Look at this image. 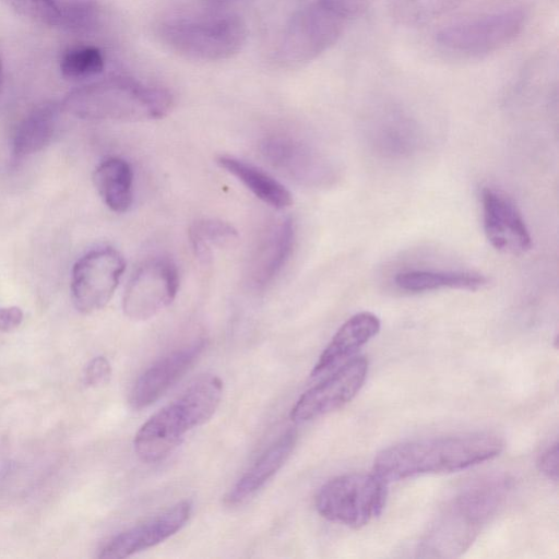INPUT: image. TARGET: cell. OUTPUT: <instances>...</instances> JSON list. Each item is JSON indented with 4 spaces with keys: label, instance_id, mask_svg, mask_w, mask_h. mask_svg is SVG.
I'll return each instance as SVG.
<instances>
[{
    "label": "cell",
    "instance_id": "obj_11",
    "mask_svg": "<svg viewBox=\"0 0 559 559\" xmlns=\"http://www.w3.org/2000/svg\"><path fill=\"white\" fill-rule=\"evenodd\" d=\"M368 360L356 357L319 384L306 391L290 411L294 421H307L331 413L350 402L367 378Z\"/></svg>",
    "mask_w": 559,
    "mask_h": 559
},
{
    "label": "cell",
    "instance_id": "obj_31",
    "mask_svg": "<svg viewBox=\"0 0 559 559\" xmlns=\"http://www.w3.org/2000/svg\"><path fill=\"white\" fill-rule=\"evenodd\" d=\"M23 320V312L19 307H0V331L10 332L16 329Z\"/></svg>",
    "mask_w": 559,
    "mask_h": 559
},
{
    "label": "cell",
    "instance_id": "obj_21",
    "mask_svg": "<svg viewBox=\"0 0 559 559\" xmlns=\"http://www.w3.org/2000/svg\"><path fill=\"white\" fill-rule=\"evenodd\" d=\"M58 108L46 103L29 111L15 127L12 151L15 157L23 158L44 150L56 131Z\"/></svg>",
    "mask_w": 559,
    "mask_h": 559
},
{
    "label": "cell",
    "instance_id": "obj_30",
    "mask_svg": "<svg viewBox=\"0 0 559 559\" xmlns=\"http://www.w3.org/2000/svg\"><path fill=\"white\" fill-rule=\"evenodd\" d=\"M540 473L547 478L557 481L559 474V455L558 443L554 442L546 451H544L537 462Z\"/></svg>",
    "mask_w": 559,
    "mask_h": 559
},
{
    "label": "cell",
    "instance_id": "obj_15",
    "mask_svg": "<svg viewBox=\"0 0 559 559\" xmlns=\"http://www.w3.org/2000/svg\"><path fill=\"white\" fill-rule=\"evenodd\" d=\"M294 236L290 219H282L264 231L249 266V278L254 287H265L280 273L292 252Z\"/></svg>",
    "mask_w": 559,
    "mask_h": 559
},
{
    "label": "cell",
    "instance_id": "obj_12",
    "mask_svg": "<svg viewBox=\"0 0 559 559\" xmlns=\"http://www.w3.org/2000/svg\"><path fill=\"white\" fill-rule=\"evenodd\" d=\"M481 202L485 234L496 250L508 254L531 250V234L512 200L501 191L486 187Z\"/></svg>",
    "mask_w": 559,
    "mask_h": 559
},
{
    "label": "cell",
    "instance_id": "obj_33",
    "mask_svg": "<svg viewBox=\"0 0 559 559\" xmlns=\"http://www.w3.org/2000/svg\"><path fill=\"white\" fill-rule=\"evenodd\" d=\"M209 1L214 3V4H224V3H228V2L234 1V0H209Z\"/></svg>",
    "mask_w": 559,
    "mask_h": 559
},
{
    "label": "cell",
    "instance_id": "obj_24",
    "mask_svg": "<svg viewBox=\"0 0 559 559\" xmlns=\"http://www.w3.org/2000/svg\"><path fill=\"white\" fill-rule=\"evenodd\" d=\"M237 237L236 229L218 219H201L190 229V240L198 258L207 260L213 248L224 246Z\"/></svg>",
    "mask_w": 559,
    "mask_h": 559
},
{
    "label": "cell",
    "instance_id": "obj_10",
    "mask_svg": "<svg viewBox=\"0 0 559 559\" xmlns=\"http://www.w3.org/2000/svg\"><path fill=\"white\" fill-rule=\"evenodd\" d=\"M179 287L176 264L165 257L153 258L138 267L122 298V308L132 320H147L169 306Z\"/></svg>",
    "mask_w": 559,
    "mask_h": 559
},
{
    "label": "cell",
    "instance_id": "obj_7",
    "mask_svg": "<svg viewBox=\"0 0 559 559\" xmlns=\"http://www.w3.org/2000/svg\"><path fill=\"white\" fill-rule=\"evenodd\" d=\"M386 483L374 474L352 473L324 484L317 497L318 512L329 521L359 528L384 507Z\"/></svg>",
    "mask_w": 559,
    "mask_h": 559
},
{
    "label": "cell",
    "instance_id": "obj_17",
    "mask_svg": "<svg viewBox=\"0 0 559 559\" xmlns=\"http://www.w3.org/2000/svg\"><path fill=\"white\" fill-rule=\"evenodd\" d=\"M295 443V431L281 436L230 489L226 503L235 506L254 495L284 465Z\"/></svg>",
    "mask_w": 559,
    "mask_h": 559
},
{
    "label": "cell",
    "instance_id": "obj_32",
    "mask_svg": "<svg viewBox=\"0 0 559 559\" xmlns=\"http://www.w3.org/2000/svg\"><path fill=\"white\" fill-rule=\"evenodd\" d=\"M2 83H3V67H2V61L0 58V93H1V88H2Z\"/></svg>",
    "mask_w": 559,
    "mask_h": 559
},
{
    "label": "cell",
    "instance_id": "obj_18",
    "mask_svg": "<svg viewBox=\"0 0 559 559\" xmlns=\"http://www.w3.org/2000/svg\"><path fill=\"white\" fill-rule=\"evenodd\" d=\"M261 151L273 167L296 180H313L318 171V160L312 152L289 136L267 138L263 141Z\"/></svg>",
    "mask_w": 559,
    "mask_h": 559
},
{
    "label": "cell",
    "instance_id": "obj_4",
    "mask_svg": "<svg viewBox=\"0 0 559 559\" xmlns=\"http://www.w3.org/2000/svg\"><path fill=\"white\" fill-rule=\"evenodd\" d=\"M222 395L223 382L218 377L198 378L177 400L141 426L133 441L138 456L148 463L164 459L189 430L213 416Z\"/></svg>",
    "mask_w": 559,
    "mask_h": 559
},
{
    "label": "cell",
    "instance_id": "obj_26",
    "mask_svg": "<svg viewBox=\"0 0 559 559\" xmlns=\"http://www.w3.org/2000/svg\"><path fill=\"white\" fill-rule=\"evenodd\" d=\"M61 27L83 33L93 29L100 17L98 4L93 0L59 1Z\"/></svg>",
    "mask_w": 559,
    "mask_h": 559
},
{
    "label": "cell",
    "instance_id": "obj_28",
    "mask_svg": "<svg viewBox=\"0 0 559 559\" xmlns=\"http://www.w3.org/2000/svg\"><path fill=\"white\" fill-rule=\"evenodd\" d=\"M111 376V366L106 357L93 358L84 371V383L87 386L96 388L106 384Z\"/></svg>",
    "mask_w": 559,
    "mask_h": 559
},
{
    "label": "cell",
    "instance_id": "obj_22",
    "mask_svg": "<svg viewBox=\"0 0 559 559\" xmlns=\"http://www.w3.org/2000/svg\"><path fill=\"white\" fill-rule=\"evenodd\" d=\"M395 284L405 292L421 293L441 288L477 290L488 283L487 277L468 271H423L399 273Z\"/></svg>",
    "mask_w": 559,
    "mask_h": 559
},
{
    "label": "cell",
    "instance_id": "obj_2",
    "mask_svg": "<svg viewBox=\"0 0 559 559\" xmlns=\"http://www.w3.org/2000/svg\"><path fill=\"white\" fill-rule=\"evenodd\" d=\"M511 489L504 475L480 478L454 496L426 533L420 552L425 557L460 556L498 511Z\"/></svg>",
    "mask_w": 559,
    "mask_h": 559
},
{
    "label": "cell",
    "instance_id": "obj_19",
    "mask_svg": "<svg viewBox=\"0 0 559 559\" xmlns=\"http://www.w3.org/2000/svg\"><path fill=\"white\" fill-rule=\"evenodd\" d=\"M217 164L236 177L248 190L265 204L282 210L293 202L290 192L263 169L242 159L221 155Z\"/></svg>",
    "mask_w": 559,
    "mask_h": 559
},
{
    "label": "cell",
    "instance_id": "obj_16",
    "mask_svg": "<svg viewBox=\"0 0 559 559\" xmlns=\"http://www.w3.org/2000/svg\"><path fill=\"white\" fill-rule=\"evenodd\" d=\"M379 318L369 311L350 317L334 334L314 365L311 376L318 377L354 354L380 331Z\"/></svg>",
    "mask_w": 559,
    "mask_h": 559
},
{
    "label": "cell",
    "instance_id": "obj_27",
    "mask_svg": "<svg viewBox=\"0 0 559 559\" xmlns=\"http://www.w3.org/2000/svg\"><path fill=\"white\" fill-rule=\"evenodd\" d=\"M17 14L33 22L48 25H60V5L58 0H1Z\"/></svg>",
    "mask_w": 559,
    "mask_h": 559
},
{
    "label": "cell",
    "instance_id": "obj_9",
    "mask_svg": "<svg viewBox=\"0 0 559 559\" xmlns=\"http://www.w3.org/2000/svg\"><path fill=\"white\" fill-rule=\"evenodd\" d=\"M126 262L111 247L93 249L82 255L71 273V296L75 308L91 313L104 308L115 294Z\"/></svg>",
    "mask_w": 559,
    "mask_h": 559
},
{
    "label": "cell",
    "instance_id": "obj_23",
    "mask_svg": "<svg viewBox=\"0 0 559 559\" xmlns=\"http://www.w3.org/2000/svg\"><path fill=\"white\" fill-rule=\"evenodd\" d=\"M466 0H394V16L407 25L429 23L460 7Z\"/></svg>",
    "mask_w": 559,
    "mask_h": 559
},
{
    "label": "cell",
    "instance_id": "obj_29",
    "mask_svg": "<svg viewBox=\"0 0 559 559\" xmlns=\"http://www.w3.org/2000/svg\"><path fill=\"white\" fill-rule=\"evenodd\" d=\"M373 0H319L323 7L343 20L357 16L366 11Z\"/></svg>",
    "mask_w": 559,
    "mask_h": 559
},
{
    "label": "cell",
    "instance_id": "obj_25",
    "mask_svg": "<svg viewBox=\"0 0 559 559\" xmlns=\"http://www.w3.org/2000/svg\"><path fill=\"white\" fill-rule=\"evenodd\" d=\"M105 66L102 51L94 46L68 50L61 58L60 70L64 78L81 80L99 74Z\"/></svg>",
    "mask_w": 559,
    "mask_h": 559
},
{
    "label": "cell",
    "instance_id": "obj_8",
    "mask_svg": "<svg viewBox=\"0 0 559 559\" xmlns=\"http://www.w3.org/2000/svg\"><path fill=\"white\" fill-rule=\"evenodd\" d=\"M344 22L319 2L299 10L284 29L276 59L286 67L314 60L338 40Z\"/></svg>",
    "mask_w": 559,
    "mask_h": 559
},
{
    "label": "cell",
    "instance_id": "obj_14",
    "mask_svg": "<svg viewBox=\"0 0 559 559\" xmlns=\"http://www.w3.org/2000/svg\"><path fill=\"white\" fill-rule=\"evenodd\" d=\"M204 347L205 340L197 338L154 362L132 386L130 393L132 407L142 409L156 402L191 368Z\"/></svg>",
    "mask_w": 559,
    "mask_h": 559
},
{
    "label": "cell",
    "instance_id": "obj_1",
    "mask_svg": "<svg viewBox=\"0 0 559 559\" xmlns=\"http://www.w3.org/2000/svg\"><path fill=\"white\" fill-rule=\"evenodd\" d=\"M502 440L490 432H471L401 442L381 451L373 474L383 481L416 475L453 473L499 455Z\"/></svg>",
    "mask_w": 559,
    "mask_h": 559
},
{
    "label": "cell",
    "instance_id": "obj_5",
    "mask_svg": "<svg viewBox=\"0 0 559 559\" xmlns=\"http://www.w3.org/2000/svg\"><path fill=\"white\" fill-rule=\"evenodd\" d=\"M162 41L186 58L216 61L236 55L247 38L245 22L227 14L198 19H179L159 27Z\"/></svg>",
    "mask_w": 559,
    "mask_h": 559
},
{
    "label": "cell",
    "instance_id": "obj_20",
    "mask_svg": "<svg viewBox=\"0 0 559 559\" xmlns=\"http://www.w3.org/2000/svg\"><path fill=\"white\" fill-rule=\"evenodd\" d=\"M93 181L104 203L116 213L129 210L133 199V173L128 162L107 157L94 170Z\"/></svg>",
    "mask_w": 559,
    "mask_h": 559
},
{
    "label": "cell",
    "instance_id": "obj_13",
    "mask_svg": "<svg viewBox=\"0 0 559 559\" xmlns=\"http://www.w3.org/2000/svg\"><path fill=\"white\" fill-rule=\"evenodd\" d=\"M191 503L181 501L112 537L100 550L103 559H120L153 547L180 531L191 514Z\"/></svg>",
    "mask_w": 559,
    "mask_h": 559
},
{
    "label": "cell",
    "instance_id": "obj_6",
    "mask_svg": "<svg viewBox=\"0 0 559 559\" xmlns=\"http://www.w3.org/2000/svg\"><path fill=\"white\" fill-rule=\"evenodd\" d=\"M526 19L521 7L499 9L441 28L436 41L444 50L461 56L489 55L511 44L522 33Z\"/></svg>",
    "mask_w": 559,
    "mask_h": 559
},
{
    "label": "cell",
    "instance_id": "obj_3",
    "mask_svg": "<svg viewBox=\"0 0 559 559\" xmlns=\"http://www.w3.org/2000/svg\"><path fill=\"white\" fill-rule=\"evenodd\" d=\"M171 94L126 76H110L68 93L62 109L85 120L144 121L159 119L173 107Z\"/></svg>",
    "mask_w": 559,
    "mask_h": 559
}]
</instances>
